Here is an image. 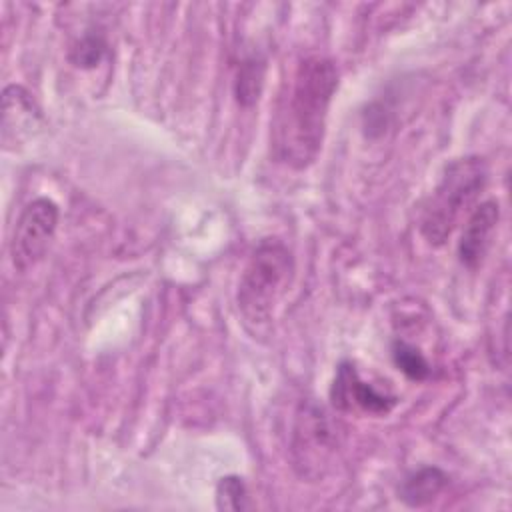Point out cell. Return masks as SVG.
Instances as JSON below:
<instances>
[{"instance_id":"1","label":"cell","mask_w":512,"mask_h":512,"mask_svg":"<svg viewBox=\"0 0 512 512\" xmlns=\"http://www.w3.org/2000/svg\"><path fill=\"white\" fill-rule=\"evenodd\" d=\"M336 86L338 70L330 58L306 56L296 66L270 124L276 162L304 170L318 158Z\"/></svg>"},{"instance_id":"2","label":"cell","mask_w":512,"mask_h":512,"mask_svg":"<svg viewBox=\"0 0 512 512\" xmlns=\"http://www.w3.org/2000/svg\"><path fill=\"white\" fill-rule=\"evenodd\" d=\"M294 278V256L278 238L262 240L250 254L238 282L236 304L248 324L262 326L290 290Z\"/></svg>"},{"instance_id":"3","label":"cell","mask_w":512,"mask_h":512,"mask_svg":"<svg viewBox=\"0 0 512 512\" xmlns=\"http://www.w3.org/2000/svg\"><path fill=\"white\" fill-rule=\"evenodd\" d=\"M488 182V164L480 156H462L452 160L432 196L428 198L420 232L432 246H442L454 232L460 218L474 206Z\"/></svg>"},{"instance_id":"4","label":"cell","mask_w":512,"mask_h":512,"mask_svg":"<svg viewBox=\"0 0 512 512\" xmlns=\"http://www.w3.org/2000/svg\"><path fill=\"white\" fill-rule=\"evenodd\" d=\"M58 218L60 210L50 198H36L24 206L10 240V256L18 272H28L44 258L54 238Z\"/></svg>"},{"instance_id":"5","label":"cell","mask_w":512,"mask_h":512,"mask_svg":"<svg viewBox=\"0 0 512 512\" xmlns=\"http://www.w3.org/2000/svg\"><path fill=\"white\" fill-rule=\"evenodd\" d=\"M330 400L338 410L348 412L352 408H360L368 414H388L396 404V396L364 382L350 362H342L338 366L330 386Z\"/></svg>"},{"instance_id":"6","label":"cell","mask_w":512,"mask_h":512,"mask_svg":"<svg viewBox=\"0 0 512 512\" xmlns=\"http://www.w3.org/2000/svg\"><path fill=\"white\" fill-rule=\"evenodd\" d=\"M334 446V428L326 418V412L316 406H306L296 418L294 426V454L296 466H304L302 476H306L310 462L324 464L326 456Z\"/></svg>"},{"instance_id":"7","label":"cell","mask_w":512,"mask_h":512,"mask_svg":"<svg viewBox=\"0 0 512 512\" xmlns=\"http://www.w3.org/2000/svg\"><path fill=\"white\" fill-rule=\"evenodd\" d=\"M498 220H500V208H498V202L494 200H486L470 212L458 240V258L464 266L476 268L484 260L492 244V236L496 232Z\"/></svg>"},{"instance_id":"8","label":"cell","mask_w":512,"mask_h":512,"mask_svg":"<svg viewBox=\"0 0 512 512\" xmlns=\"http://www.w3.org/2000/svg\"><path fill=\"white\" fill-rule=\"evenodd\" d=\"M38 110L30 94L16 84H10L2 92V142L6 148L14 144L16 130H28L34 126Z\"/></svg>"},{"instance_id":"9","label":"cell","mask_w":512,"mask_h":512,"mask_svg":"<svg viewBox=\"0 0 512 512\" xmlns=\"http://www.w3.org/2000/svg\"><path fill=\"white\" fill-rule=\"evenodd\" d=\"M446 484L448 476L444 470L436 466H424L402 480L398 488V498L410 508H422L434 502L438 494L446 488Z\"/></svg>"},{"instance_id":"10","label":"cell","mask_w":512,"mask_h":512,"mask_svg":"<svg viewBox=\"0 0 512 512\" xmlns=\"http://www.w3.org/2000/svg\"><path fill=\"white\" fill-rule=\"evenodd\" d=\"M264 70V60L256 56H250L240 62L234 80V94L242 106H252L260 98L264 86Z\"/></svg>"},{"instance_id":"11","label":"cell","mask_w":512,"mask_h":512,"mask_svg":"<svg viewBox=\"0 0 512 512\" xmlns=\"http://www.w3.org/2000/svg\"><path fill=\"white\" fill-rule=\"evenodd\" d=\"M392 362L394 366L410 380L420 382L430 376V364L426 356L414 344L406 340H394L392 344Z\"/></svg>"},{"instance_id":"12","label":"cell","mask_w":512,"mask_h":512,"mask_svg":"<svg viewBox=\"0 0 512 512\" xmlns=\"http://www.w3.org/2000/svg\"><path fill=\"white\" fill-rule=\"evenodd\" d=\"M106 40L100 32L88 30L82 34L70 48V62L82 70H90L98 66L106 54Z\"/></svg>"},{"instance_id":"13","label":"cell","mask_w":512,"mask_h":512,"mask_svg":"<svg viewBox=\"0 0 512 512\" xmlns=\"http://www.w3.org/2000/svg\"><path fill=\"white\" fill-rule=\"evenodd\" d=\"M216 508L230 512H240L248 508V492L240 476H224L218 480Z\"/></svg>"}]
</instances>
